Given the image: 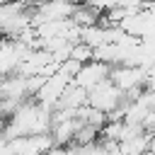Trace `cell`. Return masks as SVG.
<instances>
[{
	"instance_id": "9c48e42d",
	"label": "cell",
	"mask_w": 155,
	"mask_h": 155,
	"mask_svg": "<svg viewBox=\"0 0 155 155\" xmlns=\"http://www.w3.org/2000/svg\"><path fill=\"white\" fill-rule=\"evenodd\" d=\"M46 155H78V148H75V145H68V148H51Z\"/></svg>"
},
{
	"instance_id": "8fae6325",
	"label": "cell",
	"mask_w": 155,
	"mask_h": 155,
	"mask_svg": "<svg viewBox=\"0 0 155 155\" xmlns=\"http://www.w3.org/2000/svg\"><path fill=\"white\" fill-rule=\"evenodd\" d=\"M5 44H7V41H5V39H2V36H0V48H2V46H5Z\"/></svg>"
},
{
	"instance_id": "30bf717a",
	"label": "cell",
	"mask_w": 155,
	"mask_h": 155,
	"mask_svg": "<svg viewBox=\"0 0 155 155\" xmlns=\"http://www.w3.org/2000/svg\"><path fill=\"white\" fill-rule=\"evenodd\" d=\"M143 128H145L148 133H155V107L150 109V114H148V119H145V124H143Z\"/></svg>"
},
{
	"instance_id": "8992f818",
	"label": "cell",
	"mask_w": 155,
	"mask_h": 155,
	"mask_svg": "<svg viewBox=\"0 0 155 155\" xmlns=\"http://www.w3.org/2000/svg\"><path fill=\"white\" fill-rule=\"evenodd\" d=\"M99 10H94V7H90V5H78V10H75V15H73V22L80 27V29H87V27H97V22H99Z\"/></svg>"
},
{
	"instance_id": "52a82bcc",
	"label": "cell",
	"mask_w": 155,
	"mask_h": 155,
	"mask_svg": "<svg viewBox=\"0 0 155 155\" xmlns=\"http://www.w3.org/2000/svg\"><path fill=\"white\" fill-rule=\"evenodd\" d=\"M70 58L85 65V63L94 61V48H90L87 44H82V41H80V44H75V46H73V51H70Z\"/></svg>"
},
{
	"instance_id": "ba28073f",
	"label": "cell",
	"mask_w": 155,
	"mask_h": 155,
	"mask_svg": "<svg viewBox=\"0 0 155 155\" xmlns=\"http://www.w3.org/2000/svg\"><path fill=\"white\" fill-rule=\"evenodd\" d=\"M75 148H78V155H107V153H109L102 140L90 143V145H75Z\"/></svg>"
},
{
	"instance_id": "3957f363",
	"label": "cell",
	"mask_w": 155,
	"mask_h": 155,
	"mask_svg": "<svg viewBox=\"0 0 155 155\" xmlns=\"http://www.w3.org/2000/svg\"><path fill=\"white\" fill-rule=\"evenodd\" d=\"M109 75H111V65H107V63H102V61H90V63H85V65L80 68V73L75 75L73 85H78V87H82L85 92H90V90H94L97 85H102L104 80H109Z\"/></svg>"
},
{
	"instance_id": "277c9868",
	"label": "cell",
	"mask_w": 155,
	"mask_h": 155,
	"mask_svg": "<svg viewBox=\"0 0 155 155\" xmlns=\"http://www.w3.org/2000/svg\"><path fill=\"white\" fill-rule=\"evenodd\" d=\"M82 107H87V92L82 87H78V85L70 82L65 87V92H63V97H61V102H58L56 109H73V111H78Z\"/></svg>"
},
{
	"instance_id": "6da1fadb",
	"label": "cell",
	"mask_w": 155,
	"mask_h": 155,
	"mask_svg": "<svg viewBox=\"0 0 155 155\" xmlns=\"http://www.w3.org/2000/svg\"><path fill=\"white\" fill-rule=\"evenodd\" d=\"M124 99H126V94H124L111 80H104L102 85H97L94 90L87 92V107L99 109V111H104V114L116 111V109L124 104Z\"/></svg>"
},
{
	"instance_id": "5b68a950",
	"label": "cell",
	"mask_w": 155,
	"mask_h": 155,
	"mask_svg": "<svg viewBox=\"0 0 155 155\" xmlns=\"http://www.w3.org/2000/svg\"><path fill=\"white\" fill-rule=\"evenodd\" d=\"M150 140H153V133H140V136H133L128 140H121L119 143V150L124 155H145L150 153Z\"/></svg>"
},
{
	"instance_id": "7a4b0ae2",
	"label": "cell",
	"mask_w": 155,
	"mask_h": 155,
	"mask_svg": "<svg viewBox=\"0 0 155 155\" xmlns=\"http://www.w3.org/2000/svg\"><path fill=\"white\" fill-rule=\"evenodd\" d=\"M78 10V2H68V0H48L44 5H39L31 27H39L44 22H61V19H73Z\"/></svg>"
}]
</instances>
